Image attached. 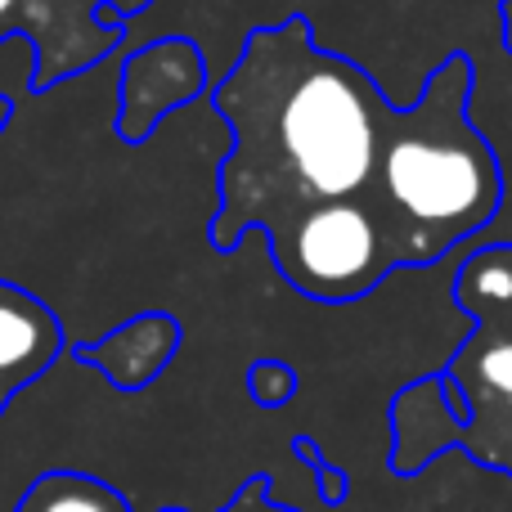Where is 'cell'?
<instances>
[{
    "label": "cell",
    "mask_w": 512,
    "mask_h": 512,
    "mask_svg": "<svg viewBox=\"0 0 512 512\" xmlns=\"http://www.w3.org/2000/svg\"><path fill=\"white\" fill-rule=\"evenodd\" d=\"M176 351H180V319L153 310V315H135L131 324L113 328L99 342L77 346L72 355L81 364H90L104 382H113L122 396H135V391L153 387L167 373Z\"/></svg>",
    "instance_id": "cell-5"
},
{
    "label": "cell",
    "mask_w": 512,
    "mask_h": 512,
    "mask_svg": "<svg viewBox=\"0 0 512 512\" xmlns=\"http://www.w3.org/2000/svg\"><path fill=\"white\" fill-rule=\"evenodd\" d=\"M207 104L234 135L207 230L216 252H234L248 234L270 239L301 216L364 212L387 230L400 270H414L387 198V158L405 104H391L351 59L319 50L306 18L256 27L234 68L207 90Z\"/></svg>",
    "instance_id": "cell-1"
},
{
    "label": "cell",
    "mask_w": 512,
    "mask_h": 512,
    "mask_svg": "<svg viewBox=\"0 0 512 512\" xmlns=\"http://www.w3.org/2000/svg\"><path fill=\"white\" fill-rule=\"evenodd\" d=\"M14 512H131L113 486L81 472H45L41 481L27 486Z\"/></svg>",
    "instance_id": "cell-6"
},
{
    "label": "cell",
    "mask_w": 512,
    "mask_h": 512,
    "mask_svg": "<svg viewBox=\"0 0 512 512\" xmlns=\"http://www.w3.org/2000/svg\"><path fill=\"white\" fill-rule=\"evenodd\" d=\"M499 23H504V45L512 54V0H499Z\"/></svg>",
    "instance_id": "cell-10"
},
{
    "label": "cell",
    "mask_w": 512,
    "mask_h": 512,
    "mask_svg": "<svg viewBox=\"0 0 512 512\" xmlns=\"http://www.w3.org/2000/svg\"><path fill=\"white\" fill-rule=\"evenodd\" d=\"M212 68L203 50L185 36H162L126 54L122 81H117V135L122 144H144L176 108L207 99Z\"/></svg>",
    "instance_id": "cell-3"
},
{
    "label": "cell",
    "mask_w": 512,
    "mask_h": 512,
    "mask_svg": "<svg viewBox=\"0 0 512 512\" xmlns=\"http://www.w3.org/2000/svg\"><path fill=\"white\" fill-rule=\"evenodd\" d=\"M297 369L279 355H261V360L248 369V396L261 409H283L292 396H297Z\"/></svg>",
    "instance_id": "cell-7"
},
{
    "label": "cell",
    "mask_w": 512,
    "mask_h": 512,
    "mask_svg": "<svg viewBox=\"0 0 512 512\" xmlns=\"http://www.w3.org/2000/svg\"><path fill=\"white\" fill-rule=\"evenodd\" d=\"M63 324L36 292L0 279V414L63 355Z\"/></svg>",
    "instance_id": "cell-4"
},
{
    "label": "cell",
    "mask_w": 512,
    "mask_h": 512,
    "mask_svg": "<svg viewBox=\"0 0 512 512\" xmlns=\"http://www.w3.org/2000/svg\"><path fill=\"white\" fill-rule=\"evenodd\" d=\"M454 301L472 333L441 373L405 387L387 409L396 477H423L459 450L477 468L512 481V248H468L454 256Z\"/></svg>",
    "instance_id": "cell-2"
},
{
    "label": "cell",
    "mask_w": 512,
    "mask_h": 512,
    "mask_svg": "<svg viewBox=\"0 0 512 512\" xmlns=\"http://www.w3.org/2000/svg\"><path fill=\"white\" fill-rule=\"evenodd\" d=\"M221 512H301V508H288V504H279V499L270 495V481L265 477H256L248 481V486L239 490V495L230 499Z\"/></svg>",
    "instance_id": "cell-9"
},
{
    "label": "cell",
    "mask_w": 512,
    "mask_h": 512,
    "mask_svg": "<svg viewBox=\"0 0 512 512\" xmlns=\"http://www.w3.org/2000/svg\"><path fill=\"white\" fill-rule=\"evenodd\" d=\"M292 454H301V459L310 463V472H315V490H319V499H324L328 508H342L346 504V495H351V481H346V472L337 468V463H328L324 459V450H319L310 436H297L292 441Z\"/></svg>",
    "instance_id": "cell-8"
}]
</instances>
